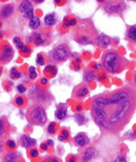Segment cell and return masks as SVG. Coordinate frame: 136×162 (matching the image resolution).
<instances>
[{
  "mask_svg": "<svg viewBox=\"0 0 136 162\" xmlns=\"http://www.w3.org/2000/svg\"><path fill=\"white\" fill-rule=\"evenodd\" d=\"M0 76H1V69H0Z\"/></svg>",
  "mask_w": 136,
  "mask_h": 162,
  "instance_id": "cell-48",
  "label": "cell"
},
{
  "mask_svg": "<svg viewBox=\"0 0 136 162\" xmlns=\"http://www.w3.org/2000/svg\"><path fill=\"white\" fill-rule=\"evenodd\" d=\"M45 72L46 73H48L50 76H56V73H57V67L55 65H52V64H50V65H48L45 67Z\"/></svg>",
  "mask_w": 136,
  "mask_h": 162,
  "instance_id": "cell-27",
  "label": "cell"
},
{
  "mask_svg": "<svg viewBox=\"0 0 136 162\" xmlns=\"http://www.w3.org/2000/svg\"><path fill=\"white\" fill-rule=\"evenodd\" d=\"M126 38L128 41L132 43H136V25H130L128 28L127 33H126Z\"/></svg>",
  "mask_w": 136,
  "mask_h": 162,
  "instance_id": "cell-20",
  "label": "cell"
},
{
  "mask_svg": "<svg viewBox=\"0 0 136 162\" xmlns=\"http://www.w3.org/2000/svg\"><path fill=\"white\" fill-rule=\"evenodd\" d=\"M114 162H127V159H126V157H124V156H117L115 158V160H114Z\"/></svg>",
  "mask_w": 136,
  "mask_h": 162,
  "instance_id": "cell-38",
  "label": "cell"
},
{
  "mask_svg": "<svg viewBox=\"0 0 136 162\" xmlns=\"http://www.w3.org/2000/svg\"><path fill=\"white\" fill-rule=\"evenodd\" d=\"M14 105L16 106V107H24V106L27 104V99H25L24 96H16L14 98Z\"/></svg>",
  "mask_w": 136,
  "mask_h": 162,
  "instance_id": "cell-26",
  "label": "cell"
},
{
  "mask_svg": "<svg viewBox=\"0 0 136 162\" xmlns=\"http://www.w3.org/2000/svg\"><path fill=\"white\" fill-rule=\"evenodd\" d=\"M111 44V39H110L109 36H107L105 34H99L97 37V40H95V45L98 47H101V48H107V47L110 46Z\"/></svg>",
  "mask_w": 136,
  "mask_h": 162,
  "instance_id": "cell-15",
  "label": "cell"
},
{
  "mask_svg": "<svg viewBox=\"0 0 136 162\" xmlns=\"http://www.w3.org/2000/svg\"><path fill=\"white\" fill-rule=\"evenodd\" d=\"M55 116H56V118L59 120L65 119L66 116H67V107H66L65 105L59 106L58 109L56 110V112H55Z\"/></svg>",
  "mask_w": 136,
  "mask_h": 162,
  "instance_id": "cell-21",
  "label": "cell"
},
{
  "mask_svg": "<svg viewBox=\"0 0 136 162\" xmlns=\"http://www.w3.org/2000/svg\"><path fill=\"white\" fill-rule=\"evenodd\" d=\"M41 84H42V85H47V84H48V80H47L46 78L41 79Z\"/></svg>",
  "mask_w": 136,
  "mask_h": 162,
  "instance_id": "cell-42",
  "label": "cell"
},
{
  "mask_svg": "<svg viewBox=\"0 0 136 162\" xmlns=\"http://www.w3.org/2000/svg\"><path fill=\"white\" fill-rule=\"evenodd\" d=\"M9 76L11 78L12 80H17L20 78V72H18V69L16 67H12L10 69V72H9Z\"/></svg>",
  "mask_w": 136,
  "mask_h": 162,
  "instance_id": "cell-29",
  "label": "cell"
},
{
  "mask_svg": "<svg viewBox=\"0 0 136 162\" xmlns=\"http://www.w3.org/2000/svg\"><path fill=\"white\" fill-rule=\"evenodd\" d=\"M16 89H17V92H18V93L23 94V93H24L25 91H27V87H25L24 85H23V84H20V85H17Z\"/></svg>",
  "mask_w": 136,
  "mask_h": 162,
  "instance_id": "cell-37",
  "label": "cell"
},
{
  "mask_svg": "<svg viewBox=\"0 0 136 162\" xmlns=\"http://www.w3.org/2000/svg\"><path fill=\"white\" fill-rule=\"evenodd\" d=\"M41 149L44 150V151H47V149H48V145H47V143H46V144H45V143H42V144H41Z\"/></svg>",
  "mask_w": 136,
  "mask_h": 162,
  "instance_id": "cell-41",
  "label": "cell"
},
{
  "mask_svg": "<svg viewBox=\"0 0 136 162\" xmlns=\"http://www.w3.org/2000/svg\"><path fill=\"white\" fill-rule=\"evenodd\" d=\"M14 55L13 48L8 44H3L0 46V62L3 64L8 63L12 60Z\"/></svg>",
  "mask_w": 136,
  "mask_h": 162,
  "instance_id": "cell-10",
  "label": "cell"
},
{
  "mask_svg": "<svg viewBox=\"0 0 136 162\" xmlns=\"http://www.w3.org/2000/svg\"><path fill=\"white\" fill-rule=\"evenodd\" d=\"M5 146H6L7 149L14 150L15 149V147H16V144H15V142H14L13 140H7V141L5 142Z\"/></svg>",
  "mask_w": 136,
  "mask_h": 162,
  "instance_id": "cell-33",
  "label": "cell"
},
{
  "mask_svg": "<svg viewBox=\"0 0 136 162\" xmlns=\"http://www.w3.org/2000/svg\"><path fill=\"white\" fill-rule=\"evenodd\" d=\"M69 138H70V132H69V130L68 128H66V127H62L60 130L59 136H58L59 141L66 142V141H68Z\"/></svg>",
  "mask_w": 136,
  "mask_h": 162,
  "instance_id": "cell-24",
  "label": "cell"
},
{
  "mask_svg": "<svg viewBox=\"0 0 136 162\" xmlns=\"http://www.w3.org/2000/svg\"><path fill=\"white\" fill-rule=\"evenodd\" d=\"M102 7L105 12L108 14H122L123 12L126 9L127 4L124 1H121V0H115V1H103Z\"/></svg>",
  "mask_w": 136,
  "mask_h": 162,
  "instance_id": "cell-8",
  "label": "cell"
},
{
  "mask_svg": "<svg viewBox=\"0 0 136 162\" xmlns=\"http://www.w3.org/2000/svg\"><path fill=\"white\" fill-rule=\"evenodd\" d=\"M45 58H44V56L42 54H38V56H37L36 58V62L38 65H44L45 64Z\"/></svg>",
  "mask_w": 136,
  "mask_h": 162,
  "instance_id": "cell-34",
  "label": "cell"
},
{
  "mask_svg": "<svg viewBox=\"0 0 136 162\" xmlns=\"http://www.w3.org/2000/svg\"><path fill=\"white\" fill-rule=\"evenodd\" d=\"M74 142L80 147H84L90 144V138L84 132H79L74 137Z\"/></svg>",
  "mask_w": 136,
  "mask_h": 162,
  "instance_id": "cell-17",
  "label": "cell"
},
{
  "mask_svg": "<svg viewBox=\"0 0 136 162\" xmlns=\"http://www.w3.org/2000/svg\"><path fill=\"white\" fill-rule=\"evenodd\" d=\"M3 38V32L0 31V39H2Z\"/></svg>",
  "mask_w": 136,
  "mask_h": 162,
  "instance_id": "cell-47",
  "label": "cell"
},
{
  "mask_svg": "<svg viewBox=\"0 0 136 162\" xmlns=\"http://www.w3.org/2000/svg\"><path fill=\"white\" fill-rule=\"evenodd\" d=\"M78 24V21L75 17H71V16H65L63 20V25L65 28H70L72 25H76Z\"/></svg>",
  "mask_w": 136,
  "mask_h": 162,
  "instance_id": "cell-25",
  "label": "cell"
},
{
  "mask_svg": "<svg viewBox=\"0 0 136 162\" xmlns=\"http://www.w3.org/2000/svg\"><path fill=\"white\" fill-rule=\"evenodd\" d=\"M57 130H58L57 124L55 123H51L49 124V127H48V134L53 136V135H55L57 132Z\"/></svg>",
  "mask_w": 136,
  "mask_h": 162,
  "instance_id": "cell-30",
  "label": "cell"
},
{
  "mask_svg": "<svg viewBox=\"0 0 136 162\" xmlns=\"http://www.w3.org/2000/svg\"><path fill=\"white\" fill-rule=\"evenodd\" d=\"M18 51L23 54V55H30L32 53V48L30 46H27V45H24L21 48L18 49Z\"/></svg>",
  "mask_w": 136,
  "mask_h": 162,
  "instance_id": "cell-31",
  "label": "cell"
},
{
  "mask_svg": "<svg viewBox=\"0 0 136 162\" xmlns=\"http://www.w3.org/2000/svg\"><path fill=\"white\" fill-rule=\"evenodd\" d=\"M29 27H30L32 30L38 31L39 29H41V20H40L38 16H34L29 21Z\"/></svg>",
  "mask_w": 136,
  "mask_h": 162,
  "instance_id": "cell-22",
  "label": "cell"
},
{
  "mask_svg": "<svg viewBox=\"0 0 136 162\" xmlns=\"http://www.w3.org/2000/svg\"><path fill=\"white\" fill-rule=\"evenodd\" d=\"M102 66L107 72L111 75H118L127 68L128 60L117 50L110 49L103 54Z\"/></svg>",
  "mask_w": 136,
  "mask_h": 162,
  "instance_id": "cell-3",
  "label": "cell"
},
{
  "mask_svg": "<svg viewBox=\"0 0 136 162\" xmlns=\"http://www.w3.org/2000/svg\"><path fill=\"white\" fill-rule=\"evenodd\" d=\"M90 93L89 86L86 84H80L77 87H75L74 92H73V95L76 99H84L86 98V96Z\"/></svg>",
  "mask_w": 136,
  "mask_h": 162,
  "instance_id": "cell-13",
  "label": "cell"
},
{
  "mask_svg": "<svg viewBox=\"0 0 136 162\" xmlns=\"http://www.w3.org/2000/svg\"><path fill=\"white\" fill-rule=\"evenodd\" d=\"M25 41H27L28 43H31V42H33V37H32V36H29V37H27V40H25Z\"/></svg>",
  "mask_w": 136,
  "mask_h": 162,
  "instance_id": "cell-44",
  "label": "cell"
},
{
  "mask_svg": "<svg viewBox=\"0 0 136 162\" xmlns=\"http://www.w3.org/2000/svg\"><path fill=\"white\" fill-rule=\"evenodd\" d=\"M75 118L77 120V123H78V124H83V123H86V117H84L82 114H77V115H75Z\"/></svg>",
  "mask_w": 136,
  "mask_h": 162,
  "instance_id": "cell-36",
  "label": "cell"
},
{
  "mask_svg": "<svg viewBox=\"0 0 136 162\" xmlns=\"http://www.w3.org/2000/svg\"><path fill=\"white\" fill-rule=\"evenodd\" d=\"M20 144L24 147V148H34L37 144V141L33 138L29 137L27 135H23L20 139Z\"/></svg>",
  "mask_w": 136,
  "mask_h": 162,
  "instance_id": "cell-16",
  "label": "cell"
},
{
  "mask_svg": "<svg viewBox=\"0 0 136 162\" xmlns=\"http://www.w3.org/2000/svg\"><path fill=\"white\" fill-rule=\"evenodd\" d=\"M15 8L13 3H7V4L1 6L0 8V20L3 21H8L10 20L15 13Z\"/></svg>",
  "mask_w": 136,
  "mask_h": 162,
  "instance_id": "cell-11",
  "label": "cell"
},
{
  "mask_svg": "<svg viewBox=\"0 0 136 162\" xmlns=\"http://www.w3.org/2000/svg\"><path fill=\"white\" fill-rule=\"evenodd\" d=\"M136 111V90L125 86L97 95L91 101L90 114L95 124L109 134H119Z\"/></svg>",
  "mask_w": 136,
  "mask_h": 162,
  "instance_id": "cell-1",
  "label": "cell"
},
{
  "mask_svg": "<svg viewBox=\"0 0 136 162\" xmlns=\"http://www.w3.org/2000/svg\"><path fill=\"white\" fill-rule=\"evenodd\" d=\"M132 88L136 90V72L133 73V78H132Z\"/></svg>",
  "mask_w": 136,
  "mask_h": 162,
  "instance_id": "cell-40",
  "label": "cell"
},
{
  "mask_svg": "<svg viewBox=\"0 0 136 162\" xmlns=\"http://www.w3.org/2000/svg\"><path fill=\"white\" fill-rule=\"evenodd\" d=\"M29 156L31 158H36L39 156V151L36 148H31V150L29 151Z\"/></svg>",
  "mask_w": 136,
  "mask_h": 162,
  "instance_id": "cell-35",
  "label": "cell"
},
{
  "mask_svg": "<svg viewBox=\"0 0 136 162\" xmlns=\"http://www.w3.org/2000/svg\"><path fill=\"white\" fill-rule=\"evenodd\" d=\"M2 27H3V21L0 20V29H1Z\"/></svg>",
  "mask_w": 136,
  "mask_h": 162,
  "instance_id": "cell-46",
  "label": "cell"
},
{
  "mask_svg": "<svg viewBox=\"0 0 136 162\" xmlns=\"http://www.w3.org/2000/svg\"><path fill=\"white\" fill-rule=\"evenodd\" d=\"M66 161L67 162H76L77 161V157L75 155H69L66 158Z\"/></svg>",
  "mask_w": 136,
  "mask_h": 162,
  "instance_id": "cell-39",
  "label": "cell"
},
{
  "mask_svg": "<svg viewBox=\"0 0 136 162\" xmlns=\"http://www.w3.org/2000/svg\"><path fill=\"white\" fill-rule=\"evenodd\" d=\"M20 154L16 151H10L3 156L2 162H20Z\"/></svg>",
  "mask_w": 136,
  "mask_h": 162,
  "instance_id": "cell-18",
  "label": "cell"
},
{
  "mask_svg": "<svg viewBox=\"0 0 136 162\" xmlns=\"http://www.w3.org/2000/svg\"><path fill=\"white\" fill-rule=\"evenodd\" d=\"M3 146H4V144H3V142L1 141V140H0V153H1L3 151V149H4V147H3Z\"/></svg>",
  "mask_w": 136,
  "mask_h": 162,
  "instance_id": "cell-43",
  "label": "cell"
},
{
  "mask_svg": "<svg viewBox=\"0 0 136 162\" xmlns=\"http://www.w3.org/2000/svg\"><path fill=\"white\" fill-rule=\"evenodd\" d=\"M57 21V16L56 13H48L47 16L44 18V23H45V25L47 28H51L56 24Z\"/></svg>",
  "mask_w": 136,
  "mask_h": 162,
  "instance_id": "cell-19",
  "label": "cell"
},
{
  "mask_svg": "<svg viewBox=\"0 0 136 162\" xmlns=\"http://www.w3.org/2000/svg\"><path fill=\"white\" fill-rule=\"evenodd\" d=\"M11 127L6 116H0V137H5L10 132Z\"/></svg>",
  "mask_w": 136,
  "mask_h": 162,
  "instance_id": "cell-14",
  "label": "cell"
},
{
  "mask_svg": "<svg viewBox=\"0 0 136 162\" xmlns=\"http://www.w3.org/2000/svg\"><path fill=\"white\" fill-rule=\"evenodd\" d=\"M54 144V142L52 141V140H48V141H47V145L48 146H52Z\"/></svg>",
  "mask_w": 136,
  "mask_h": 162,
  "instance_id": "cell-45",
  "label": "cell"
},
{
  "mask_svg": "<svg viewBox=\"0 0 136 162\" xmlns=\"http://www.w3.org/2000/svg\"><path fill=\"white\" fill-rule=\"evenodd\" d=\"M25 117L29 123L37 127H44L47 123L48 117L46 113V109L43 106L39 104H32L30 107H28Z\"/></svg>",
  "mask_w": 136,
  "mask_h": 162,
  "instance_id": "cell-4",
  "label": "cell"
},
{
  "mask_svg": "<svg viewBox=\"0 0 136 162\" xmlns=\"http://www.w3.org/2000/svg\"><path fill=\"white\" fill-rule=\"evenodd\" d=\"M29 96L33 102L43 106V107L48 106L54 100L52 94L49 91L46 89H40L39 87H34L33 89H31Z\"/></svg>",
  "mask_w": 136,
  "mask_h": 162,
  "instance_id": "cell-6",
  "label": "cell"
},
{
  "mask_svg": "<svg viewBox=\"0 0 136 162\" xmlns=\"http://www.w3.org/2000/svg\"><path fill=\"white\" fill-rule=\"evenodd\" d=\"M70 54L71 50L68 44L61 43L55 47L52 51H50L48 55V62L53 64H61L70 57Z\"/></svg>",
  "mask_w": 136,
  "mask_h": 162,
  "instance_id": "cell-5",
  "label": "cell"
},
{
  "mask_svg": "<svg viewBox=\"0 0 136 162\" xmlns=\"http://www.w3.org/2000/svg\"><path fill=\"white\" fill-rule=\"evenodd\" d=\"M17 8V12L20 14V16L24 20H29L35 16L34 14V6H33V2L32 1H20L18 2V6Z\"/></svg>",
  "mask_w": 136,
  "mask_h": 162,
  "instance_id": "cell-9",
  "label": "cell"
},
{
  "mask_svg": "<svg viewBox=\"0 0 136 162\" xmlns=\"http://www.w3.org/2000/svg\"><path fill=\"white\" fill-rule=\"evenodd\" d=\"M97 150L94 147H89L86 148L83 152L80 154V157H79V160L80 162H90V160L94 159L97 157Z\"/></svg>",
  "mask_w": 136,
  "mask_h": 162,
  "instance_id": "cell-12",
  "label": "cell"
},
{
  "mask_svg": "<svg viewBox=\"0 0 136 162\" xmlns=\"http://www.w3.org/2000/svg\"><path fill=\"white\" fill-rule=\"evenodd\" d=\"M98 35V32L90 20H82L75 25L73 31V38L79 45H95Z\"/></svg>",
  "mask_w": 136,
  "mask_h": 162,
  "instance_id": "cell-2",
  "label": "cell"
},
{
  "mask_svg": "<svg viewBox=\"0 0 136 162\" xmlns=\"http://www.w3.org/2000/svg\"><path fill=\"white\" fill-rule=\"evenodd\" d=\"M41 162H62V160L55 155H48L45 158H43Z\"/></svg>",
  "mask_w": 136,
  "mask_h": 162,
  "instance_id": "cell-28",
  "label": "cell"
},
{
  "mask_svg": "<svg viewBox=\"0 0 136 162\" xmlns=\"http://www.w3.org/2000/svg\"><path fill=\"white\" fill-rule=\"evenodd\" d=\"M97 72L91 69H86V72L83 73V79L86 83H90L91 81H94L97 79Z\"/></svg>",
  "mask_w": 136,
  "mask_h": 162,
  "instance_id": "cell-23",
  "label": "cell"
},
{
  "mask_svg": "<svg viewBox=\"0 0 136 162\" xmlns=\"http://www.w3.org/2000/svg\"><path fill=\"white\" fill-rule=\"evenodd\" d=\"M29 76H30L31 80H36L37 76H38V73H37V71L34 66H31L29 68Z\"/></svg>",
  "mask_w": 136,
  "mask_h": 162,
  "instance_id": "cell-32",
  "label": "cell"
},
{
  "mask_svg": "<svg viewBox=\"0 0 136 162\" xmlns=\"http://www.w3.org/2000/svg\"><path fill=\"white\" fill-rule=\"evenodd\" d=\"M33 42L36 46H47L52 40V32L49 28L44 27L33 32Z\"/></svg>",
  "mask_w": 136,
  "mask_h": 162,
  "instance_id": "cell-7",
  "label": "cell"
}]
</instances>
